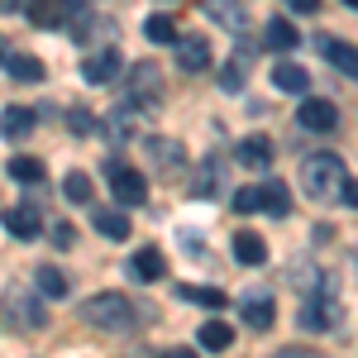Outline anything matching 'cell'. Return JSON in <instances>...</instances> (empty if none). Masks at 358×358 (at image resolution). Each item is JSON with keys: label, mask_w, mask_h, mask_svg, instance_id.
<instances>
[{"label": "cell", "mask_w": 358, "mask_h": 358, "mask_svg": "<svg viewBox=\"0 0 358 358\" xmlns=\"http://www.w3.org/2000/svg\"><path fill=\"white\" fill-rule=\"evenodd\" d=\"M210 38H201V34H187L182 43H177V67L182 72H206L210 67Z\"/></svg>", "instance_id": "12"}, {"label": "cell", "mask_w": 358, "mask_h": 358, "mask_svg": "<svg viewBox=\"0 0 358 358\" xmlns=\"http://www.w3.org/2000/svg\"><path fill=\"white\" fill-rule=\"evenodd\" d=\"M287 10H296V15H315L320 0H287Z\"/></svg>", "instance_id": "38"}, {"label": "cell", "mask_w": 358, "mask_h": 358, "mask_svg": "<svg viewBox=\"0 0 358 358\" xmlns=\"http://www.w3.org/2000/svg\"><path fill=\"white\" fill-rule=\"evenodd\" d=\"M167 358H196V354H192V349H172Z\"/></svg>", "instance_id": "43"}, {"label": "cell", "mask_w": 358, "mask_h": 358, "mask_svg": "<svg viewBox=\"0 0 358 358\" xmlns=\"http://www.w3.org/2000/svg\"><path fill=\"white\" fill-rule=\"evenodd\" d=\"M82 77H86L91 86L115 82V77H120V48H115V43H106L101 53H91V57L82 62Z\"/></svg>", "instance_id": "9"}, {"label": "cell", "mask_w": 358, "mask_h": 358, "mask_svg": "<svg viewBox=\"0 0 358 358\" xmlns=\"http://www.w3.org/2000/svg\"><path fill=\"white\" fill-rule=\"evenodd\" d=\"M34 124H38V115L24 110V106H10V110L0 115V134H5V138H15V143L34 134Z\"/></svg>", "instance_id": "17"}, {"label": "cell", "mask_w": 358, "mask_h": 358, "mask_svg": "<svg viewBox=\"0 0 358 358\" xmlns=\"http://www.w3.org/2000/svg\"><path fill=\"white\" fill-rule=\"evenodd\" d=\"M234 210H239V215H253V210H263V187H244V192L234 196Z\"/></svg>", "instance_id": "35"}, {"label": "cell", "mask_w": 358, "mask_h": 358, "mask_svg": "<svg viewBox=\"0 0 358 358\" xmlns=\"http://www.w3.org/2000/svg\"><path fill=\"white\" fill-rule=\"evenodd\" d=\"M5 229H10L15 239H38V234H43V215H38V206H29V201L10 206V210H5Z\"/></svg>", "instance_id": "10"}, {"label": "cell", "mask_w": 358, "mask_h": 358, "mask_svg": "<svg viewBox=\"0 0 358 358\" xmlns=\"http://www.w3.org/2000/svg\"><path fill=\"white\" fill-rule=\"evenodd\" d=\"M239 315H244L248 330H273V320H277L273 296H268V292H248L244 301H239Z\"/></svg>", "instance_id": "11"}, {"label": "cell", "mask_w": 358, "mask_h": 358, "mask_svg": "<svg viewBox=\"0 0 358 358\" xmlns=\"http://www.w3.org/2000/svg\"><path fill=\"white\" fill-rule=\"evenodd\" d=\"M96 234L110 239V244L129 239V215H120V210H96Z\"/></svg>", "instance_id": "26"}, {"label": "cell", "mask_w": 358, "mask_h": 358, "mask_svg": "<svg viewBox=\"0 0 358 358\" xmlns=\"http://www.w3.org/2000/svg\"><path fill=\"white\" fill-rule=\"evenodd\" d=\"M177 301H192V306H206V310H224V292L220 287H196V282H182L177 287Z\"/></svg>", "instance_id": "20"}, {"label": "cell", "mask_w": 358, "mask_h": 358, "mask_svg": "<svg viewBox=\"0 0 358 358\" xmlns=\"http://www.w3.org/2000/svg\"><path fill=\"white\" fill-rule=\"evenodd\" d=\"M320 53H325V62H330L334 72H344V77L358 82V48L354 43H320Z\"/></svg>", "instance_id": "22"}, {"label": "cell", "mask_w": 358, "mask_h": 358, "mask_svg": "<svg viewBox=\"0 0 358 358\" xmlns=\"http://www.w3.org/2000/svg\"><path fill=\"white\" fill-rule=\"evenodd\" d=\"M62 196H67L72 206H86V201H91V177H86V172H67V177H62Z\"/></svg>", "instance_id": "30"}, {"label": "cell", "mask_w": 358, "mask_h": 358, "mask_svg": "<svg viewBox=\"0 0 358 358\" xmlns=\"http://www.w3.org/2000/svg\"><path fill=\"white\" fill-rule=\"evenodd\" d=\"M277 358H325V354H315V349H282Z\"/></svg>", "instance_id": "39"}, {"label": "cell", "mask_w": 358, "mask_h": 358, "mask_svg": "<svg viewBox=\"0 0 358 358\" xmlns=\"http://www.w3.org/2000/svg\"><path fill=\"white\" fill-rule=\"evenodd\" d=\"M344 5H349V10H358V0H344Z\"/></svg>", "instance_id": "44"}, {"label": "cell", "mask_w": 358, "mask_h": 358, "mask_svg": "<svg viewBox=\"0 0 358 358\" xmlns=\"http://www.w3.org/2000/svg\"><path fill=\"white\" fill-rule=\"evenodd\" d=\"M263 210H268V215H287V210H292V192H287L282 182H263Z\"/></svg>", "instance_id": "29"}, {"label": "cell", "mask_w": 358, "mask_h": 358, "mask_svg": "<svg viewBox=\"0 0 358 358\" xmlns=\"http://www.w3.org/2000/svg\"><path fill=\"white\" fill-rule=\"evenodd\" d=\"M220 86L224 91H244V57H234V62L220 67Z\"/></svg>", "instance_id": "34"}, {"label": "cell", "mask_w": 358, "mask_h": 358, "mask_svg": "<svg viewBox=\"0 0 358 358\" xmlns=\"http://www.w3.org/2000/svg\"><path fill=\"white\" fill-rule=\"evenodd\" d=\"M10 177H15V182H43V163L15 153V158H10Z\"/></svg>", "instance_id": "31"}, {"label": "cell", "mask_w": 358, "mask_h": 358, "mask_svg": "<svg viewBox=\"0 0 358 358\" xmlns=\"http://www.w3.org/2000/svg\"><path fill=\"white\" fill-rule=\"evenodd\" d=\"M72 239H77V234H72V224H67V220L53 224V244H57V248H72Z\"/></svg>", "instance_id": "37"}, {"label": "cell", "mask_w": 358, "mask_h": 358, "mask_svg": "<svg viewBox=\"0 0 358 358\" xmlns=\"http://www.w3.org/2000/svg\"><path fill=\"white\" fill-rule=\"evenodd\" d=\"M296 43H301V34H296L292 20H268V48L287 53V48H296Z\"/></svg>", "instance_id": "27"}, {"label": "cell", "mask_w": 358, "mask_h": 358, "mask_svg": "<svg viewBox=\"0 0 358 358\" xmlns=\"http://www.w3.org/2000/svg\"><path fill=\"white\" fill-rule=\"evenodd\" d=\"M201 5H206V15H210V20H220V24H224V29H234V34L248 24L244 5H234V0H201Z\"/></svg>", "instance_id": "23"}, {"label": "cell", "mask_w": 358, "mask_h": 358, "mask_svg": "<svg viewBox=\"0 0 358 358\" xmlns=\"http://www.w3.org/2000/svg\"><path fill=\"white\" fill-rule=\"evenodd\" d=\"M143 153H148V163H153V172H163V177H177V172L187 167V148H182L177 138L148 134V138H143Z\"/></svg>", "instance_id": "4"}, {"label": "cell", "mask_w": 358, "mask_h": 358, "mask_svg": "<svg viewBox=\"0 0 358 358\" xmlns=\"http://www.w3.org/2000/svg\"><path fill=\"white\" fill-rule=\"evenodd\" d=\"M224 187V167L220 158H206V163L196 167V177H192V196H215Z\"/></svg>", "instance_id": "21"}, {"label": "cell", "mask_w": 358, "mask_h": 358, "mask_svg": "<svg viewBox=\"0 0 358 358\" xmlns=\"http://www.w3.org/2000/svg\"><path fill=\"white\" fill-rule=\"evenodd\" d=\"M163 273H167L163 248H138L134 258H129V277H134V282H158Z\"/></svg>", "instance_id": "15"}, {"label": "cell", "mask_w": 358, "mask_h": 358, "mask_svg": "<svg viewBox=\"0 0 358 358\" xmlns=\"http://www.w3.org/2000/svg\"><path fill=\"white\" fill-rule=\"evenodd\" d=\"M24 15H29V24H38V29H57V24H67V5L62 0H24Z\"/></svg>", "instance_id": "13"}, {"label": "cell", "mask_w": 358, "mask_h": 358, "mask_svg": "<svg viewBox=\"0 0 358 358\" xmlns=\"http://www.w3.org/2000/svg\"><path fill=\"white\" fill-rule=\"evenodd\" d=\"M110 192L120 206H143V196H148V182H143V172L134 167H124L120 158L110 163Z\"/></svg>", "instance_id": "6"}, {"label": "cell", "mask_w": 358, "mask_h": 358, "mask_svg": "<svg viewBox=\"0 0 358 358\" xmlns=\"http://www.w3.org/2000/svg\"><path fill=\"white\" fill-rule=\"evenodd\" d=\"M0 57H10V53H5V48H0Z\"/></svg>", "instance_id": "45"}, {"label": "cell", "mask_w": 358, "mask_h": 358, "mask_svg": "<svg viewBox=\"0 0 358 358\" xmlns=\"http://www.w3.org/2000/svg\"><path fill=\"white\" fill-rule=\"evenodd\" d=\"M67 124L72 134H91V110H67Z\"/></svg>", "instance_id": "36"}, {"label": "cell", "mask_w": 358, "mask_h": 358, "mask_svg": "<svg viewBox=\"0 0 358 358\" xmlns=\"http://www.w3.org/2000/svg\"><path fill=\"white\" fill-rule=\"evenodd\" d=\"M5 72H10L15 82H43V62L34 53H10L5 57Z\"/></svg>", "instance_id": "25"}, {"label": "cell", "mask_w": 358, "mask_h": 358, "mask_svg": "<svg viewBox=\"0 0 358 358\" xmlns=\"http://www.w3.org/2000/svg\"><path fill=\"white\" fill-rule=\"evenodd\" d=\"M196 339H201V349H210V354H224V349L234 344V330H229L224 320H206V325L196 330Z\"/></svg>", "instance_id": "24"}, {"label": "cell", "mask_w": 358, "mask_h": 358, "mask_svg": "<svg viewBox=\"0 0 358 358\" xmlns=\"http://www.w3.org/2000/svg\"><path fill=\"white\" fill-rule=\"evenodd\" d=\"M10 10H20V0H0V15H10Z\"/></svg>", "instance_id": "41"}, {"label": "cell", "mask_w": 358, "mask_h": 358, "mask_svg": "<svg viewBox=\"0 0 358 358\" xmlns=\"http://www.w3.org/2000/svg\"><path fill=\"white\" fill-rule=\"evenodd\" d=\"M273 86H277V91H287V96H306L310 72H306L301 62H277V67H273Z\"/></svg>", "instance_id": "16"}, {"label": "cell", "mask_w": 358, "mask_h": 358, "mask_svg": "<svg viewBox=\"0 0 358 358\" xmlns=\"http://www.w3.org/2000/svg\"><path fill=\"white\" fill-rule=\"evenodd\" d=\"M62 5H67V10H86L91 0H62Z\"/></svg>", "instance_id": "42"}, {"label": "cell", "mask_w": 358, "mask_h": 358, "mask_svg": "<svg viewBox=\"0 0 358 358\" xmlns=\"http://www.w3.org/2000/svg\"><path fill=\"white\" fill-rule=\"evenodd\" d=\"M296 320H301V330H330L334 320H339V296H334V292L306 296L301 310H296Z\"/></svg>", "instance_id": "5"}, {"label": "cell", "mask_w": 358, "mask_h": 358, "mask_svg": "<svg viewBox=\"0 0 358 358\" xmlns=\"http://www.w3.org/2000/svg\"><path fill=\"white\" fill-rule=\"evenodd\" d=\"M129 96H134V101H163V82H158V67H153V62H138L134 67Z\"/></svg>", "instance_id": "14"}, {"label": "cell", "mask_w": 358, "mask_h": 358, "mask_svg": "<svg viewBox=\"0 0 358 358\" xmlns=\"http://www.w3.org/2000/svg\"><path fill=\"white\" fill-rule=\"evenodd\" d=\"M0 310H5V325H10V330H43V325H48L43 296H34V292H24V287H10Z\"/></svg>", "instance_id": "3"}, {"label": "cell", "mask_w": 358, "mask_h": 358, "mask_svg": "<svg viewBox=\"0 0 358 358\" xmlns=\"http://www.w3.org/2000/svg\"><path fill=\"white\" fill-rule=\"evenodd\" d=\"M234 258H239L244 268H258V263L268 258V244H263V234H253V229H239V234H234Z\"/></svg>", "instance_id": "19"}, {"label": "cell", "mask_w": 358, "mask_h": 358, "mask_svg": "<svg viewBox=\"0 0 358 358\" xmlns=\"http://www.w3.org/2000/svg\"><path fill=\"white\" fill-rule=\"evenodd\" d=\"M296 120H301V129H310V134H330L334 124H339V110H334V101L306 96L301 110H296Z\"/></svg>", "instance_id": "8"}, {"label": "cell", "mask_w": 358, "mask_h": 358, "mask_svg": "<svg viewBox=\"0 0 358 358\" xmlns=\"http://www.w3.org/2000/svg\"><path fill=\"white\" fill-rule=\"evenodd\" d=\"M106 134H110V138L134 134V110H129V106H120V110H110V115H106Z\"/></svg>", "instance_id": "33"}, {"label": "cell", "mask_w": 358, "mask_h": 358, "mask_svg": "<svg viewBox=\"0 0 358 358\" xmlns=\"http://www.w3.org/2000/svg\"><path fill=\"white\" fill-rule=\"evenodd\" d=\"M239 167H268L273 163V138H263V134H248L244 143H239Z\"/></svg>", "instance_id": "18"}, {"label": "cell", "mask_w": 358, "mask_h": 358, "mask_svg": "<svg viewBox=\"0 0 358 358\" xmlns=\"http://www.w3.org/2000/svg\"><path fill=\"white\" fill-rule=\"evenodd\" d=\"M143 34H148L153 43H177V24H172V15H153V20L143 24Z\"/></svg>", "instance_id": "32"}, {"label": "cell", "mask_w": 358, "mask_h": 358, "mask_svg": "<svg viewBox=\"0 0 358 358\" xmlns=\"http://www.w3.org/2000/svg\"><path fill=\"white\" fill-rule=\"evenodd\" d=\"M67 29H72V38H77V43L115 38V24H110V20H101V15H91V5H86V10H72V15H67Z\"/></svg>", "instance_id": "7"}, {"label": "cell", "mask_w": 358, "mask_h": 358, "mask_svg": "<svg viewBox=\"0 0 358 358\" xmlns=\"http://www.w3.org/2000/svg\"><path fill=\"white\" fill-rule=\"evenodd\" d=\"M301 187L310 201H330V196H344L349 187V172H344V158L339 153H310L301 163Z\"/></svg>", "instance_id": "2"}, {"label": "cell", "mask_w": 358, "mask_h": 358, "mask_svg": "<svg viewBox=\"0 0 358 358\" xmlns=\"http://www.w3.org/2000/svg\"><path fill=\"white\" fill-rule=\"evenodd\" d=\"M344 201H349V206L358 210V182H349V187H344Z\"/></svg>", "instance_id": "40"}, {"label": "cell", "mask_w": 358, "mask_h": 358, "mask_svg": "<svg viewBox=\"0 0 358 358\" xmlns=\"http://www.w3.org/2000/svg\"><path fill=\"white\" fill-rule=\"evenodd\" d=\"M82 320L91 330H106V334H129L138 320V310L129 306L124 292H96L91 301L82 306Z\"/></svg>", "instance_id": "1"}, {"label": "cell", "mask_w": 358, "mask_h": 358, "mask_svg": "<svg viewBox=\"0 0 358 358\" xmlns=\"http://www.w3.org/2000/svg\"><path fill=\"white\" fill-rule=\"evenodd\" d=\"M34 282H38L43 296H67V277H62V268H53V263H43V268L34 273Z\"/></svg>", "instance_id": "28"}]
</instances>
